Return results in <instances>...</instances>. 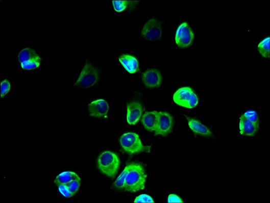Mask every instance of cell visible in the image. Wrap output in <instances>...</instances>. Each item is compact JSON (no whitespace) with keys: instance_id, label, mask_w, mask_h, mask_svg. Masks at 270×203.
Returning a JSON list of instances; mask_svg holds the SVG:
<instances>
[{"instance_id":"obj_1","label":"cell","mask_w":270,"mask_h":203,"mask_svg":"<svg viewBox=\"0 0 270 203\" xmlns=\"http://www.w3.org/2000/svg\"><path fill=\"white\" fill-rule=\"evenodd\" d=\"M127 173L124 189L130 192H136L143 190L147 177L143 166L138 163L128 164L126 167Z\"/></svg>"},{"instance_id":"obj_2","label":"cell","mask_w":270,"mask_h":203,"mask_svg":"<svg viewBox=\"0 0 270 203\" xmlns=\"http://www.w3.org/2000/svg\"><path fill=\"white\" fill-rule=\"evenodd\" d=\"M121 148L129 155H135L141 153H151L152 146L144 145L139 135L133 132L124 134L119 138Z\"/></svg>"},{"instance_id":"obj_3","label":"cell","mask_w":270,"mask_h":203,"mask_svg":"<svg viewBox=\"0 0 270 203\" xmlns=\"http://www.w3.org/2000/svg\"><path fill=\"white\" fill-rule=\"evenodd\" d=\"M118 156L111 151L101 153L97 159V167L102 173L109 178H114L120 167Z\"/></svg>"},{"instance_id":"obj_4","label":"cell","mask_w":270,"mask_h":203,"mask_svg":"<svg viewBox=\"0 0 270 203\" xmlns=\"http://www.w3.org/2000/svg\"><path fill=\"white\" fill-rule=\"evenodd\" d=\"M100 79V69L91 62L87 61L73 87L82 89L90 88L97 85Z\"/></svg>"},{"instance_id":"obj_5","label":"cell","mask_w":270,"mask_h":203,"mask_svg":"<svg viewBox=\"0 0 270 203\" xmlns=\"http://www.w3.org/2000/svg\"><path fill=\"white\" fill-rule=\"evenodd\" d=\"M239 133L244 136H254L259 128V119L254 110H249L242 114L239 119Z\"/></svg>"},{"instance_id":"obj_6","label":"cell","mask_w":270,"mask_h":203,"mask_svg":"<svg viewBox=\"0 0 270 203\" xmlns=\"http://www.w3.org/2000/svg\"><path fill=\"white\" fill-rule=\"evenodd\" d=\"M173 100L177 105L188 109L197 107L199 103L198 95L189 87H184L177 90L174 94Z\"/></svg>"},{"instance_id":"obj_7","label":"cell","mask_w":270,"mask_h":203,"mask_svg":"<svg viewBox=\"0 0 270 203\" xmlns=\"http://www.w3.org/2000/svg\"><path fill=\"white\" fill-rule=\"evenodd\" d=\"M18 61L22 69L30 70L39 68L42 59L35 50L27 48L22 49L18 54Z\"/></svg>"},{"instance_id":"obj_8","label":"cell","mask_w":270,"mask_h":203,"mask_svg":"<svg viewBox=\"0 0 270 203\" xmlns=\"http://www.w3.org/2000/svg\"><path fill=\"white\" fill-rule=\"evenodd\" d=\"M194 39V33L188 23H181L177 29L175 42L177 45L181 48H188L193 43Z\"/></svg>"},{"instance_id":"obj_9","label":"cell","mask_w":270,"mask_h":203,"mask_svg":"<svg viewBox=\"0 0 270 203\" xmlns=\"http://www.w3.org/2000/svg\"><path fill=\"white\" fill-rule=\"evenodd\" d=\"M162 22L153 18L143 26L141 36L146 40L155 41L161 39L162 36Z\"/></svg>"},{"instance_id":"obj_10","label":"cell","mask_w":270,"mask_h":203,"mask_svg":"<svg viewBox=\"0 0 270 203\" xmlns=\"http://www.w3.org/2000/svg\"><path fill=\"white\" fill-rule=\"evenodd\" d=\"M173 126V115L167 112H158L157 126L155 134L165 137L171 133Z\"/></svg>"},{"instance_id":"obj_11","label":"cell","mask_w":270,"mask_h":203,"mask_svg":"<svg viewBox=\"0 0 270 203\" xmlns=\"http://www.w3.org/2000/svg\"><path fill=\"white\" fill-rule=\"evenodd\" d=\"M109 106L106 100L98 99L92 100L88 105L89 116L99 118L108 119Z\"/></svg>"},{"instance_id":"obj_12","label":"cell","mask_w":270,"mask_h":203,"mask_svg":"<svg viewBox=\"0 0 270 203\" xmlns=\"http://www.w3.org/2000/svg\"><path fill=\"white\" fill-rule=\"evenodd\" d=\"M142 81L144 86L148 88H157L162 85V73L156 69H147L142 73Z\"/></svg>"},{"instance_id":"obj_13","label":"cell","mask_w":270,"mask_h":203,"mask_svg":"<svg viewBox=\"0 0 270 203\" xmlns=\"http://www.w3.org/2000/svg\"><path fill=\"white\" fill-rule=\"evenodd\" d=\"M144 108L138 101H133L127 104V121L130 125H135L141 119Z\"/></svg>"},{"instance_id":"obj_14","label":"cell","mask_w":270,"mask_h":203,"mask_svg":"<svg viewBox=\"0 0 270 203\" xmlns=\"http://www.w3.org/2000/svg\"><path fill=\"white\" fill-rule=\"evenodd\" d=\"M118 61L126 70L132 74H134L139 70V62L137 59L132 55H120L118 58Z\"/></svg>"},{"instance_id":"obj_15","label":"cell","mask_w":270,"mask_h":203,"mask_svg":"<svg viewBox=\"0 0 270 203\" xmlns=\"http://www.w3.org/2000/svg\"><path fill=\"white\" fill-rule=\"evenodd\" d=\"M158 112L156 110L145 112L142 117L141 122L147 131L155 132L156 130Z\"/></svg>"},{"instance_id":"obj_16","label":"cell","mask_w":270,"mask_h":203,"mask_svg":"<svg viewBox=\"0 0 270 203\" xmlns=\"http://www.w3.org/2000/svg\"><path fill=\"white\" fill-rule=\"evenodd\" d=\"M188 123L189 128L195 134L202 136H210L212 135L210 129L197 119L188 118Z\"/></svg>"},{"instance_id":"obj_17","label":"cell","mask_w":270,"mask_h":203,"mask_svg":"<svg viewBox=\"0 0 270 203\" xmlns=\"http://www.w3.org/2000/svg\"><path fill=\"white\" fill-rule=\"evenodd\" d=\"M76 180H81L76 172L71 171H63L56 177L54 183L57 186L60 185V184H66L67 185L70 182Z\"/></svg>"},{"instance_id":"obj_18","label":"cell","mask_w":270,"mask_h":203,"mask_svg":"<svg viewBox=\"0 0 270 203\" xmlns=\"http://www.w3.org/2000/svg\"><path fill=\"white\" fill-rule=\"evenodd\" d=\"M138 1H113L112 4L117 12L133 11L138 4Z\"/></svg>"},{"instance_id":"obj_19","label":"cell","mask_w":270,"mask_h":203,"mask_svg":"<svg viewBox=\"0 0 270 203\" xmlns=\"http://www.w3.org/2000/svg\"><path fill=\"white\" fill-rule=\"evenodd\" d=\"M258 50L262 56L266 59L270 57V37L259 42L258 45Z\"/></svg>"},{"instance_id":"obj_20","label":"cell","mask_w":270,"mask_h":203,"mask_svg":"<svg viewBox=\"0 0 270 203\" xmlns=\"http://www.w3.org/2000/svg\"><path fill=\"white\" fill-rule=\"evenodd\" d=\"M126 173L127 169L125 167L124 171L119 175V176L114 183V186L115 188L119 190L124 189Z\"/></svg>"},{"instance_id":"obj_21","label":"cell","mask_w":270,"mask_h":203,"mask_svg":"<svg viewBox=\"0 0 270 203\" xmlns=\"http://www.w3.org/2000/svg\"><path fill=\"white\" fill-rule=\"evenodd\" d=\"M58 189L60 194L65 198H71L73 196L66 184H60L58 186Z\"/></svg>"},{"instance_id":"obj_22","label":"cell","mask_w":270,"mask_h":203,"mask_svg":"<svg viewBox=\"0 0 270 203\" xmlns=\"http://www.w3.org/2000/svg\"><path fill=\"white\" fill-rule=\"evenodd\" d=\"M67 186L74 196L78 192L80 188L81 180H73L67 184Z\"/></svg>"},{"instance_id":"obj_23","label":"cell","mask_w":270,"mask_h":203,"mask_svg":"<svg viewBox=\"0 0 270 203\" xmlns=\"http://www.w3.org/2000/svg\"><path fill=\"white\" fill-rule=\"evenodd\" d=\"M11 89L10 82L7 80H3L1 83V98L7 95Z\"/></svg>"},{"instance_id":"obj_24","label":"cell","mask_w":270,"mask_h":203,"mask_svg":"<svg viewBox=\"0 0 270 203\" xmlns=\"http://www.w3.org/2000/svg\"><path fill=\"white\" fill-rule=\"evenodd\" d=\"M134 202H154V200L151 196L142 194L137 196L135 198Z\"/></svg>"},{"instance_id":"obj_25","label":"cell","mask_w":270,"mask_h":203,"mask_svg":"<svg viewBox=\"0 0 270 203\" xmlns=\"http://www.w3.org/2000/svg\"><path fill=\"white\" fill-rule=\"evenodd\" d=\"M167 201L168 202H183V200L180 198V196L176 194H170L168 197H167Z\"/></svg>"}]
</instances>
